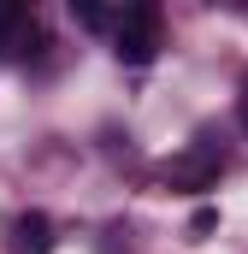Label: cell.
Listing matches in <instances>:
<instances>
[{
	"label": "cell",
	"mask_w": 248,
	"mask_h": 254,
	"mask_svg": "<svg viewBox=\"0 0 248 254\" xmlns=\"http://www.w3.org/2000/svg\"><path fill=\"white\" fill-rule=\"evenodd\" d=\"M160 6L154 0H136V6H124L119 24H113V54H119L124 65H148L154 54H160Z\"/></svg>",
	"instance_id": "6da1fadb"
},
{
	"label": "cell",
	"mask_w": 248,
	"mask_h": 254,
	"mask_svg": "<svg viewBox=\"0 0 248 254\" xmlns=\"http://www.w3.org/2000/svg\"><path fill=\"white\" fill-rule=\"evenodd\" d=\"M219 172H225V148L213 142V130H201V136L189 142L184 154L166 166L172 190H213V184H219Z\"/></svg>",
	"instance_id": "7a4b0ae2"
},
{
	"label": "cell",
	"mask_w": 248,
	"mask_h": 254,
	"mask_svg": "<svg viewBox=\"0 0 248 254\" xmlns=\"http://www.w3.org/2000/svg\"><path fill=\"white\" fill-rule=\"evenodd\" d=\"M6 254H54V219H48L42 207L18 213V219L6 225Z\"/></svg>",
	"instance_id": "3957f363"
},
{
	"label": "cell",
	"mask_w": 248,
	"mask_h": 254,
	"mask_svg": "<svg viewBox=\"0 0 248 254\" xmlns=\"http://www.w3.org/2000/svg\"><path fill=\"white\" fill-rule=\"evenodd\" d=\"M124 6H101V0H71V18L83 24V30H113L119 24Z\"/></svg>",
	"instance_id": "277c9868"
},
{
	"label": "cell",
	"mask_w": 248,
	"mask_h": 254,
	"mask_svg": "<svg viewBox=\"0 0 248 254\" xmlns=\"http://www.w3.org/2000/svg\"><path fill=\"white\" fill-rule=\"evenodd\" d=\"M36 18H30V6H12V0H0V48H12L24 30H30Z\"/></svg>",
	"instance_id": "5b68a950"
},
{
	"label": "cell",
	"mask_w": 248,
	"mask_h": 254,
	"mask_svg": "<svg viewBox=\"0 0 248 254\" xmlns=\"http://www.w3.org/2000/svg\"><path fill=\"white\" fill-rule=\"evenodd\" d=\"M213 225H219V213H213V207H201V213L189 219V243H207V231H213Z\"/></svg>",
	"instance_id": "8992f818"
},
{
	"label": "cell",
	"mask_w": 248,
	"mask_h": 254,
	"mask_svg": "<svg viewBox=\"0 0 248 254\" xmlns=\"http://www.w3.org/2000/svg\"><path fill=\"white\" fill-rule=\"evenodd\" d=\"M243 130H248V95H243Z\"/></svg>",
	"instance_id": "52a82bcc"
}]
</instances>
